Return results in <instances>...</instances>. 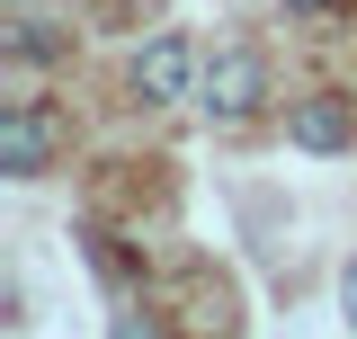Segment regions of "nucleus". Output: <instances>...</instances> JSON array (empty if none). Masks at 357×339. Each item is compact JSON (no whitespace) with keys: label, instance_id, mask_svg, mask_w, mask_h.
I'll use <instances>...</instances> for the list:
<instances>
[{"label":"nucleus","instance_id":"f257e3e1","mask_svg":"<svg viewBox=\"0 0 357 339\" xmlns=\"http://www.w3.org/2000/svg\"><path fill=\"white\" fill-rule=\"evenodd\" d=\"M197 107L223 116V126H250V116L268 107V63L250 54V45H223L215 63H206V81H197Z\"/></svg>","mask_w":357,"mask_h":339},{"label":"nucleus","instance_id":"f03ea898","mask_svg":"<svg viewBox=\"0 0 357 339\" xmlns=\"http://www.w3.org/2000/svg\"><path fill=\"white\" fill-rule=\"evenodd\" d=\"M197 81H206V63H197V45H188V36H152V45L126 63V89L143 98V107H170V98H188Z\"/></svg>","mask_w":357,"mask_h":339},{"label":"nucleus","instance_id":"7ed1b4c3","mask_svg":"<svg viewBox=\"0 0 357 339\" xmlns=\"http://www.w3.org/2000/svg\"><path fill=\"white\" fill-rule=\"evenodd\" d=\"M0 170L9 179H45L54 170V107H36V98L0 107Z\"/></svg>","mask_w":357,"mask_h":339},{"label":"nucleus","instance_id":"20e7f679","mask_svg":"<svg viewBox=\"0 0 357 339\" xmlns=\"http://www.w3.org/2000/svg\"><path fill=\"white\" fill-rule=\"evenodd\" d=\"M286 143H295V152H349L357 143V107L340 89H312V98L286 107Z\"/></svg>","mask_w":357,"mask_h":339},{"label":"nucleus","instance_id":"39448f33","mask_svg":"<svg viewBox=\"0 0 357 339\" xmlns=\"http://www.w3.org/2000/svg\"><path fill=\"white\" fill-rule=\"evenodd\" d=\"M188 339H232V295L188 277Z\"/></svg>","mask_w":357,"mask_h":339},{"label":"nucleus","instance_id":"423d86ee","mask_svg":"<svg viewBox=\"0 0 357 339\" xmlns=\"http://www.w3.org/2000/svg\"><path fill=\"white\" fill-rule=\"evenodd\" d=\"M9 54H18V63H63V54H72V36H63L54 18H27V9H18V27H9Z\"/></svg>","mask_w":357,"mask_h":339},{"label":"nucleus","instance_id":"0eeeda50","mask_svg":"<svg viewBox=\"0 0 357 339\" xmlns=\"http://www.w3.org/2000/svg\"><path fill=\"white\" fill-rule=\"evenodd\" d=\"M116 339H152V312H143V303H126V312H116Z\"/></svg>","mask_w":357,"mask_h":339},{"label":"nucleus","instance_id":"6e6552de","mask_svg":"<svg viewBox=\"0 0 357 339\" xmlns=\"http://www.w3.org/2000/svg\"><path fill=\"white\" fill-rule=\"evenodd\" d=\"M286 9H295V18H331L340 0H286Z\"/></svg>","mask_w":357,"mask_h":339},{"label":"nucleus","instance_id":"1a4fd4ad","mask_svg":"<svg viewBox=\"0 0 357 339\" xmlns=\"http://www.w3.org/2000/svg\"><path fill=\"white\" fill-rule=\"evenodd\" d=\"M340 303H349V322H357V259H349V277H340Z\"/></svg>","mask_w":357,"mask_h":339},{"label":"nucleus","instance_id":"9d476101","mask_svg":"<svg viewBox=\"0 0 357 339\" xmlns=\"http://www.w3.org/2000/svg\"><path fill=\"white\" fill-rule=\"evenodd\" d=\"M9 9H27V0H9Z\"/></svg>","mask_w":357,"mask_h":339}]
</instances>
